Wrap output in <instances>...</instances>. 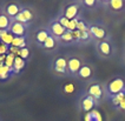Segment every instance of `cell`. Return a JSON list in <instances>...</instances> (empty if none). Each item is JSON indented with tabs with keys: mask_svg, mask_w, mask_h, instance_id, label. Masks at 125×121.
<instances>
[{
	"mask_svg": "<svg viewBox=\"0 0 125 121\" xmlns=\"http://www.w3.org/2000/svg\"><path fill=\"white\" fill-rule=\"evenodd\" d=\"M115 45L112 39L109 36L102 41H96V52L102 59H110L115 54Z\"/></svg>",
	"mask_w": 125,
	"mask_h": 121,
	"instance_id": "obj_1",
	"label": "cell"
},
{
	"mask_svg": "<svg viewBox=\"0 0 125 121\" xmlns=\"http://www.w3.org/2000/svg\"><path fill=\"white\" fill-rule=\"evenodd\" d=\"M125 89V80L122 77H113L110 79L106 85H105V91H106V98L110 99L111 96H115L119 93L124 92Z\"/></svg>",
	"mask_w": 125,
	"mask_h": 121,
	"instance_id": "obj_2",
	"label": "cell"
},
{
	"mask_svg": "<svg viewBox=\"0 0 125 121\" xmlns=\"http://www.w3.org/2000/svg\"><path fill=\"white\" fill-rule=\"evenodd\" d=\"M86 93L90 95L92 99L97 102L98 105L106 99V91H105V85L100 82H91L86 88Z\"/></svg>",
	"mask_w": 125,
	"mask_h": 121,
	"instance_id": "obj_3",
	"label": "cell"
},
{
	"mask_svg": "<svg viewBox=\"0 0 125 121\" xmlns=\"http://www.w3.org/2000/svg\"><path fill=\"white\" fill-rule=\"evenodd\" d=\"M80 8H82V2L80 1H72L69 2L62 7L60 14H62L69 20H73L80 17Z\"/></svg>",
	"mask_w": 125,
	"mask_h": 121,
	"instance_id": "obj_4",
	"label": "cell"
},
{
	"mask_svg": "<svg viewBox=\"0 0 125 121\" xmlns=\"http://www.w3.org/2000/svg\"><path fill=\"white\" fill-rule=\"evenodd\" d=\"M84 62L85 60L82 57H78V55L67 57V75L72 78H77V74Z\"/></svg>",
	"mask_w": 125,
	"mask_h": 121,
	"instance_id": "obj_5",
	"label": "cell"
},
{
	"mask_svg": "<svg viewBox=\"0 0 125 121\" xmlns=\"http://www.w3.org/2000/svg\"><path fill=\"white\" fill-rule=\"evenodd\" d=\"M28 31H30V26L21 24L18 21H12L11 27L8 29V33L13 38H27Z\"/></svg>",
	"mask_w": 125,
	"mask_h": 121,
	"instance_id": "obj_6",
	"label": "cell"
},
{
	"mask_svg": "<svg viewBox=\"0 0 125 121\" xmlns=\"http://www.w3.org/2000/svg\"><path fill=\"white\" fill-rule=\"evenodd\" d=\"M52 71L57 75H67V58L57 57L52 60Z\"/></svg>",
	"mask_w": 125,
	"mask_h": 121,
	"instance_id": "obj_7",
	"label": "cell"
},
{
	"mask_svg": "<svg viewBox=\"0 0 125 121\" xmlns=\"http://www.w3.org/2000/svg\"><path fill=\"white\" fill-rule=\"evenodd\" d=\"M78 104H79V109H80V112H83V113H89L91 111H93V109L96 108V106L98 105L97 102L92 99L86 92H84L83 94L80 95Z\"/></svg>",
	"mask_w": 125,
	"mask_h": 121,
	"instance_id": "obj_8",
	"label": "cell"
},
{
	"mask_svg": "<svg viewBox=\"0 0 125 121\" xmlns=\"http://www.w3.org/2000/svg\"><path fill=\"white\" fill-rule=\"evenodd\" d=\"M96 74V69H94V66L90 62H84L83 66L80 67V69L77 74V79L82 80V81H90L93 79Z\"/></svg>",
	"mask_w": 125,
	"mask_h": 121,
	"instance_id": "obj_9",
	"label": "cell"
},
{
	"mask_svg": "<svg viewBox=\"0 0 125 121\" xmlns=\"http://www.w3.org/2000/svg\"><path fill=\"white\" fill-rule=\"evenodd\" d=\"M22 7H24V5H21L20 2H18V1H10V2H7L6 5L4 6L2 11L13 21L14 19L17 18V15L21 12Z\"/></svg>",
	"mask_w": 125,
	"mask_h": 121,
	"instance_id": "obj_10",
	"label": "cell"
},
{
	"mask_svg": "<svg viewBox=\"0 0 125 121\" xmlns=\"http://www.w3.org/2000/svg\"><path fill=\"white\" fill-rule=\"evenodd\" d=\"M90 33L92 39H94L96 41H102L109 38V33L106 28L99 24H90Z\"/></svg>",
	"mask_w": 125,
	"mask_h": 121,
	"instance_id": "obj_11",
	"label": "cell"
},
{
	"mask_svg": "<svg viewBox=\"0 0 125 121\" xmlns=\"http://www.w3.org/2000/svg\"><path fill=\"white\" fill-rule=\"evenodd\" d=\"M33 19H34V9H32L31 7H27V6H24L21 12L17 15V18L13 21H18L30 26V24L33 21Z\"/></svg>",
	"mask_w": 125,
	"mask_h": 121,
	"instance_id": "obj_12",
	"label": "cell"
},
{
	"mask_svg": "<svg viewBox=\"0 0 125 121\" xmlns=\"http://www.w3.org/2000/svg\"><path fill=\"white\" fill-rule=\"evenodd\" d=\"M102 6H105L111 13H122L125 11V0H109L102 1Z\"/></svg>",
	"mask_w": 125,
	"mask_h": 121,
	"instance_id": "obj_13",
	"label": "cell"
},
{
	"mask_svg": "<svg viewBox=\"0 0 125 121\" xmlns=\"http://www.w3.org/2000/svg\"><path fill=\"white\" fill-rule=\"evenodd\" d=\"M47 29L50 31V34H51V35H53L54 38H57L58 40H59V39H60V36H62V34L67 31V29L65 28L62 24H60V22L57 20L56 18H53V19L49 22Z\"/></svg>",
	"mask_w": 125,
	"mask_h": 121,
	"instance_id": "obj_14",
	"label": "cell"
},
{
	"mask_svg": "<svg viewBox=\"0 0 125 121\" xmlns=\"http://www.w3.org/2000/svg\"><path fill=\"white\" fill-rule=\"evenodd\" d=\"M51 35L50 34V31L47 29V27H44V28H39L35 31L34 33V40H35V45L40 48L42 46V43L47 40V38Z\"/></svg>",
	"mask_w": 125,
	"mask_h": 121,
	"instance_id": "obj_15",
	"label": "cell"
},
{
	"mask_svg": "<svg viewBox=\"0 0 125 121\" xmlns=\"http://www.w3.org/2000/svg\"><path fill=\"white\" fill-rule=\"evenodd\" d=\"M58 46H59V40L53 35H50L47 38V40L42 43V46L40 48L46 51V52H52V51H56L58 48Z\"/></svg>",
	"mask_w": 125,
	"mask_h": 121,
	"instance_id": "obj_16",
	"label": "cell"
},
{
	"mask_svg": "<svg viewBox=\"0 0 125 121\" xmlns=\"http://www.w3.org/2000/svg\"><path fill=\"white\" fill-rule=\"evenodd\" d=\"M11 24H12V20L5 13L0 15V32H8Z\"/></svg>",
	"mask_w": 125,
	"mask_h": 121,
	"instance_id": "obj_17",
	"label": "cell"
},
{
	"mask_svg": "<svg viewBox=\"0 0 125 121\" xmlns=\"http://www.w3.org/2000/svg\"><path fill=\"white\" fill-rule=\"evenodd\" d=\"M26 65V61L24 59H21L20 57H14L13 59V65H12V69H13L15 73L20 72Z\"/></svg>",
	"mask_w": 125,
	"mask_h": 121,
	"instance_id": "obj_18",
	"label": "cell"
},
{
	"mask_svg": "<svg viewBox=\"0 0 125 121\" xmlns=\"http://www.w3.org/2000/svg\"><path fill=\"white\" fill-rule=\"evenodd\" d=\"M59 43H62V45H70V43H76L74 41V38H73V34L72 32L70 31H66L59 39Z\"/></svg>",
	"mask_w": 125,
	"mask_h": 121,
	"instance_id": "obj_19",
	"label": "cell"
},
{
	"mask_svg": "<svg viewBox=\"0 0 125 121\" xmlns=\"http://www.w3.org/2000/svg\"><path fill=\"white\" fill-rule=\"evenodd\" d=\"M77 29L80 32H89L90 31V22H87L82 17H79L78 22H77Z\"/></svg>",
	"mask_w": 125,
	"mask_h": 121,
	"instance_id": "obj_20",
	"label": "cell"
},
{
	"mask_svg": "<svg viewBox=\"0 0 125 121\" xmlns=\"http://www.w3.org/2000/svg\"><path fill=\"white\" fill-rule=\"evenodd\" d=\"M85 121H102V115L98 111L93 109L85 114Z\"/></svg>",
	"mask_w": 125,
	"mask_h": 121,
	"instance_id": "obj_21",
	"label": "cell"
},
{
	"mask_svg": "<svg viewBox=\"0 0 125 121\" xmlns=\"http://www.w3.org/2000/svg\"><path fill=\"white\" fill-rule=\"evenodd\" d=\"M80 2H82V7L93 8L96 6H102V1H97V0H83Z\"/></svg>",
	"mask_w": 125,
	"mask_h": 121,
	"instance_id": "obj_22",
	"label": "cell"
},
{
	"mask_svg": "<svg viewBox=\"0 0 125 121\" xmlns=\"http://www.w3.org/2000/svg\"><path fill=\"white\" fill-rule=\"evenodd\" d=\"M74 92H76V86H74V84L69 82V84H65V85L62 86V93L64 94L70 95V94H73Z\"/></svg>",
	"mask_w": 125,
	"mask_h": 121,
	"instance_id": "obj_23",
	"label": "cell"
},
{
	"mask_svg": "<svg viewBox=\"0 0 125 121\" xmlns=\"http://www.w3.org/2000/svg\"><path fill=\"white\" fill-rule=\"evenodd\" d=\"M18 57H20L21 59H24V60L26 61L28 58L31 57V52L28 50V47H22V48H20L19 52H18Z\"/></svg>",
	"mask_w": 125,
	"mask_h": 121,
	"instance_id": "obj_24",
	"label": "cell"
},
{
	"mask_svg": "<svg viewBox=\"0 0 125 121\" xmlns=\"http://www.w3.org/2000/svg\"><path fill=\"white\" fill-rule=\"evenodd\" d=\"M56 19H57V20H58L59 22H60V24H62V25L64 26V27H65V28L67 29V26H69V22H70V20L67 19V18H65V17H64L62 14H60V13H59V14L56 17Z\"/></svg>",
	"mask_w": 125,
	"mask_h": 121,
	"instance_id": "obj_25",
	"label": "cell"
},
{
	"mask_svg": "<svg viewBox=\"0 0 125 121\" xmlns=\"http://www.w3.org/2000/svg\"><path fill=\"white\" fill-rule=\"evenodd\" d=\"M77 22H78V18L77 19H73V20H70L69 26H67V31L70 32H73L77 29Z\"/></svg>",
	"mask_w": 125,
	"mask_h": 121,
	"instance_id": "obj_26",
	"label": "cell"
},
{
	"mask_svg": "<svg viewBox=\"0 0 125 121\" xmlns=\"http://www.w3.org/2000/svg\"><path fill=\"white\" fill-rule=\"evenodd\" d=\"M2 13H4V11H2V9H1V8H0V15L2 14Z\"/></svg>",
	"mask_w": 125,
	"mask_h": 121,
	"instance_id": "obj_27",
	"label": "cell"
},
{
	"mask_svg": "<svg viewBox=\"0 0 125 121\" xmlns=\"http://www.w3.org/2000/svg\"><path fill=\"white\" fill-rule=\"evenodd\" d=\"M124 100H125V89H124Z\"/></svg>",
	"mask_w": 125,
	"mask_h": 121,
	"instance_id": "obj_28",
	"label": "cell"
},
{
	"mask_svg": "<svg viewBox=\"0 0 125 121\" xmlns=\"http://www.w3.org/2000/svg\"><path fill=\"white\" fill-rule=\"evenodd\" d=\"M124 62H125V61H124Z\"/></svg>",
	"mask_w": 125,
	"mask_h": 121,
	"instance_id": "obj_29",
	"label": "cell"
}]
</instances>
